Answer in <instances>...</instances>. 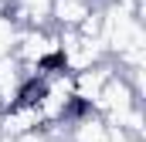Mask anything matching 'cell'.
I'll list each match as a JSON object with an SVG mask.
<instances>
[{
  "mask_svg": "<svg viewBox=\"0 0 146 142\" xmlns=\"http://www.w3.org/2000/svg\"><path fill=\"white\" fill-rule=\"evenodd\" d=\"M92 7H102V0H51V24L54 27H78V20Z\"/></svg>",
  "mask_w": 146,
  "mask_h": 142,
  "instance_id": "obj_1",
  "label": "cell"
},
{
  "mask_svg": "<svg viewBox=\"0 0 146 142\" xmlns=\"http://www.w3.org/2000/svg\"><path fill=\"white\" fill-rule=\"evenodd\" d=\"M17 34H21V27H17V24L7 17V14H0V58L14 51V44H17Z\"/></svg>",
  "mask_w": 146,
  "mask_h": 142,
  "instance_id": "obj_2",
  "label": "cell"
},
{
  "mask_svg": "<svg viewBox=\"0 0 146 142\" xmlns=\"http://www.w3.org/2000/svg\"><path fill=\"white\" fill-rule=\"evenodd\" d=\"M17 142H54V139H51V135H48V132H44V129L37 125V129H31V132L17 135Z\"/></svg>",
  "mask_w": 146,
  "mask_h": 142,
  "instance_id": "obj_3",
  "label": "cell"
},
{
  "mask_svg": "<svg viewBox=\"0 0 146 142\" xmlns=\"http://www.w3.org/2000/svg\"><path fill=\"white\" fill-rule=\"evenodd\" d=\"M0 142H17V139H10V135H0Z\"/></svg>",
  "mask_w": 146,
  "mask_h": 142,
  "instance_id": "obj_4",
  "label": "cell"
}]
</instances>
